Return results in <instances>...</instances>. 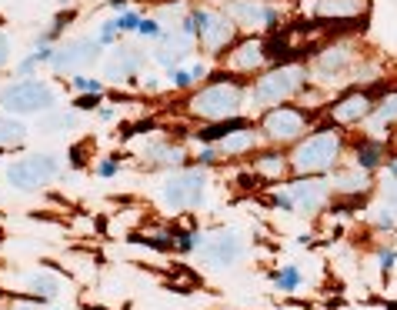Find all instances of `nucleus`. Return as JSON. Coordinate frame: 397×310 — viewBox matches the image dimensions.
Returning <instances> with one entry per match:
<instances>
[{
	"mask_svg": "<svg viewBox=\"0 0 397 310\" xmlns=\"http://www.w3.org/2000/svg\"><path fill=\"white\" fill-rule=\"evenodd\" d=\"M261 170H264V174H284V164H280L277 157H264V164H261Z\"/></svg>",
	"mask_w": 397,
	"mask_h": 310,
	"instance_id": "obj_20",
	"label": "nucleus"
},
{
	"mask_svg": "<svg viewBox=\"0 0 397 310\" xmlns=\"http://www.w3.org/2000/svg\"><path fill=\"white\" fill-rule=\"evenodd\" d=\"M197 250L210 260V263L227 267V263H234V260L241 257V240H237V233L234 231H221V233L204 237V240L197 244Z\"/></svg>",
	"mask_w": 397,
	"mask_h": 310,
	"instance_id": "obj_6",
	"label": "nucleus"
},
{
	"mask_svg": "<svg viewBox=\"0 0 397 310\" xmlns=\"http://www.w3.org/2000/svg\"><path fill=\"white\" fill-rule=\"evenodd\" d=\"M137 30H141V34H147V37H157V24H154V21H141Z\"/></svg>",
	"mask_w": 397,
	"mask_h": 310,
	"instance_id": "obj_22",
	"label": "nucleus"
},
{
	"mask_svg": "<svg viewBox=\"0 0 397 310\" xmlns=\"http://www.w3.org/2000/svg\"><path fill=\"white\" fill-rule=\"evenodd\" d=\"M300 74L298 70H291V67H284V70H277L271 77H264L257 87H254V101L257 103H277L280 97H287L294 87H298Z\"/></svg>",
	"mask_w": 397,
	"mask_h": 310,
	"instance_id": "obj_7",
	"label": "nucleus"
},
{
	"mask_svg": "<svg viewBox=\"0 0 397 310\" xmlns=\"http://www.w3.org/2000/svg\"><path fill=\"white\" fill-rule=\"evenodd\" d=\"M164 204L171 210H184V207H197L204 201V174L200 170H184L174 174L171 181L164 183Z\"/></svg>",
	"mask_w": 397,
	"mask_h": 310,
	"instance_id": "obj_2",
	"label": "nucleus"
},
{
	"mask_svg": "<svg viewBox=\"0 0 397 310\" xmlns=\"http://www.w3.org/2000/svg\"><path fill=\"white\" fill-rule=\"evenodd\" d=\"M7 53H10V44H7V37L0 34V64H7Z\"/></svg>",
	"mask_w": 397,
	"mask_h": 310,
	"instance_id": "obj_24",
	"label": "nucleus"
},
{
	"mask_svg": "<svg viewBox=\"0 0 397 310\" xmlns=\"http://www.w3.org/2000/svg\"><path fill=\"white\" fill-rule=\"evenodd\" d=\"M21 140H24V124L0 120V144H21Z\"/></svg>",
	"mask_w": 397,
	"mask_h": 310,
	"instance_id": "obj_16",
	"label": "nucleus"
},
{
	"mask_svg": "<svg viewBox=\"0 0 397 310\" xmlns=\"http://www.w3.org/2000/svg\"><path fill=\"white\" fill-rule=\"evenodd\" d=\"M250 144H254V133H234V137H227L221 144V151H227V154H241V151H248Z\"/></svg>",
	"mask_w": 397,
	"mask_h": 310,
	"instance_id": "obj_17",
	"label": "nucleus"
},
{
	"mask_svg": "<svg viewBox=\"0 0 397 310\" xmlns=\"http://www.w3.org/2000/svg\"><path fill=\"white\" fill-rule=\"evenodd\" d=\"M30 290L40 294V297H57L60 284H57V277H50V274H37V277H30Z\"/></svg>",
	"mask_w": 397,
	"mask_h": 310,
	"instance_id": "obj_14",
	"label": "nucleus"
},
{
	"mask_svg": "<svg viewBox=\"0 0 397 310\" xmlns=\"http://www.w3.org/2000/svg\"><path fill=\"white\" fill-rule=\"evenodd\" d=\"M324 197H327V187L321 181H300L291 187V204L298 207V210H317L324 204Z\"/></svg>",
	"mask_w": 397,
	"mask_h": 310,
	"instance_id": "obj_9",
	"label": "nucleus"
},
{
	"mask_svg": "<svg viewBox=\"0 0 397 310\" xmlns=\"http://www.w3.org/2000/svg\"><path fill=\"white\" fill-rule=\"evenodd\" d=\"M264 127L271 133L274 140H294L304 127V117H300L298 110H287V107H280V110H274L267 114V120H264Z\"/></svg>",
	"mask_w": 397,
	"mask_h": 310,
	"instance_id": "obj_8",
	"label": "nucleus"
},
{
	"mask_svg": "<svg viewBox=\"0 0 397 310\" xmlns=\"http://www.w3.org/2000/svg\"><path fill=\"white\" fill-rule=\"evenodd\" d=\"M53 174H57V160L47 154H34V157L17 160V164L7 170V181L14 183V187H21V190H34V187L47 183Z\"/></svg>",
	"mask_w": 397,
	"mask_h": 310,
	"instance_id": "obj_3",
	"label": "nucleus"
},
{
	"mask_svg": "<svg viewBox=\"0 0 397 310\" xmlns=\"http://www.w3.org/2000/svg\"><path fill=\"white\" fill-rule=\"evenodd\" d=\"M381 117H384V120H391V117H397V94L391 97V101H384V107H381Z\"/></svg>",
	"mask_w": 397,
	"mask_h": 310,
	"instance_id": "obj_21",
	"label": "nucleus"
},
{
	"mask_svg": "<svg viewBox=\"0 0 397 310\" xmlns=\"http://www.w3.org/2000/svg\"><path fill=\"white\" fill-rule=\"evenodd\" d=\"M237 101H241L237 87H227V83H217V87H207L204 94H197L191 107L197 110L200 117L221 120V117H227V114H234V110H237Z\"/></svg>",
	"mask_w": 397,
	"mask_h": 310,
	"instance_id": "obj_5",
	"label": "nucleus"
},
{
	"mask_svg": "<svg viewBox=\"0 0 397 310\" xmlns=\"http://www.w3.org/2000/svg\"><path fill=\"white\" fill-rule=\"evenodd\" d=\"M391 170H394V177H397V164H394V167H391Z\"/></svg>",
	"mask_w": 397,
	"mask_h": 310,
	"instance_id": "obj_26",
	"label": "nucleus"
},
{
	"mask_svg": "<svg viewBox=\"0 0 397 310\" xmlns=\"http://www.w3.org/2000/svg\"><path fill=\"white\" fill-rule=\"evenodd\" d=\"M298 270H291V267H287V270H284V274H277V284L280 287H287V290H291V287H298Z\"/></svg>",
	"mask_w": 397,
	"mask_h": 310,
	"instance_id": "obj_19",
	"label": "nucleus"
},
{
	"mask_svg": "<svg viewBox=\"0 0 397 310\" xmlns=\"http://www.w3.org/2000/svg\"><path fill=\"white\" fill-rule=\"evenodd\" d=\"M337 151H341L337 137H330V133H317V137H311L307 144H300V147H298V154H294V167H298V170H324V167H330V164H334Z\"/></svg>",
	"mask_w": 397,
	"mask_h": 310,
	"instance_id": "obj_4",
	"label": "nucleus"
},
{
	"mask_svg": "<svg viewBox=\"0 0 397 310\" xmlns=\"http://www.w3.org/2000/svg\"><path fill=\"white\" fill-rule=\"evenodd\" d=\"M117 27H137V17H134V14H127V17H121V21H117Z\"/></svg>",
	"mask_w": 397,
	"mask_h": 310,
	"instance_id": "obj_25",
	"label": "nucleus"
},
{
	"mask_svg": "<svg viewBox=\"0 0 397 310\" xmlns=\"http://www.w3.org/2000/svg\"><path fill=\"white\" fill-rule=\"evenodd\" d=\"M91 53H94V44H91V40H74V44H67L64 51L53 57V64H57L60 70H67V67H80V64H87V60H91Z\"/></svg>",
	"mask_w": 397,
	"mask_h": 310,
	"instance_id": "obj_10",
	"label": "nucleus"
},
{
	"mask_svg": "<svg viewBox=\"0 0 397 310\" xmlns=\"http://www.w3.org/2000/svg\"><path fill=\"white\" fill-rule=\"evenodd\" d=\"M317 10H321L324 17H354L357 10H361V0H321L317 3Z\"/></svg>",
	"mask_w": 397,
	"mask_h": 310,
	"instance_id": "obj_12",
	"label": "nucleus"
},
{
	"mask_svg": "<svg viewBox=\"0 0 397 310\" xmlns=\"http://www.w3.org/2000/svg\"><path fill=\"white\" fill-rule=\"evenodd\" d=\"M21 310H30V307H21Z\"/></svg>",
	"mask_w": 397,
	"mask_h": 310,
	"instance_id": "obj_28",
	"label": "nucleus"
},
{
	"mask_svg": "<svg viewBox=\"0 0 397 310\" xmlns=\"http://www.w3.org/2000/svg\"><path fill=\"white\" fill-rule=\"evenodd\" d=\"M3 107L17 110V114H34V110H47L53 107V90L47 83H37V80H24V83H14L3 90Z\"/></svg>",
	"mask_w": 397,
	"mask_h": 310,
	"instance_id": "obj_1",
	"label": "nucleus"
},
{
	"mask_svg": "<svg viewBox=\"0 0 397 310\" xmlns=\"http://www.w3.org/2000/svg\"><path fill=\"white\" fill-rule=\"evenodd\" d=\"M87 310H104V307H87Z\"/></svg>",
	"mask_w": 397,
	"mask_h": 310,
	"instance_id": "obj_27",
	"label": "nucleus"
},
{
	"mask_svg": "<svg viewBox=\"0 0 397 310\" xmlns=\"http://www.w3.org/2000/svg\"><path fill=\"white\" fill-rule=\"evenodd\" d=\"M200 37H204V40H207L210 47H221L224 40L230 37V27H227V24H221V21H210V24H207V30H204Z\"/></svg>",
	"mask_w": 397,
	"mask_h": 310,
	"instance_id": "obj_15",
	"label": "nucleus"
},
{
	"mask_svg": "<svg viewBox=\"0 0 397 310\" xmlns=\"http://www.w3.org/2000/svg\"><path fill=\"white\" fill-rule=\"evenodd\" d=\"M368 107H371V97H368V94H354V97H348V101H341L334 107V117H337V120H357V117L368 114Z\"/></svg>",
	"mask_w": 397,
	"mask_h": 310,
	"instance_id": "obj_11",
	"label": "nucleus"
},
{
	"mask_svg": "<svg viewBox=\"0 0 397 310\" xmlns=\"http://www.w3.org/2000/svg\"><path fill=\"white\" fill-rule=\"evenodd\" d=\"M77 87H80V90H94V94L100 90V83H97V80H77Z\"/></svg>",
	"mask_w": 397,
	"mask_h": 310,
	"instance_id": "obj_23",
	"label": "nucleus"
},
{
	"mask_svg": "<svg viewBox=\"0 0 397 310\" xmlns=\"http://www.w3.org/2000/svg\"><path fill=\"white\" fill-rule=\"evenodd\" d=\"M261 57H264V44H244L234 57V64L237 67H254V64H261Z\"/></svg>",
	"mask_w": 397,
	"mask_h": 310,
	"instance_id": "obj_13",
	"label": "nucleus"
},
{
	"mask_svg": "<svg viewBox=\"0 0 397 310\" xmlns=\"http://www.w3.org/2000/svg\"><path fill=\"white\" fill-rule=\"evenodd\" d=\"M377 157H381V147H377V144H364V147L357 151V160H361L364 167H374V164H377Z\"/></svg>",
	"mask_w": 397,
	"mask_h": 310,
	"instance_id": "obj_18",
	"label": "nucleus"
}]
</instances>
